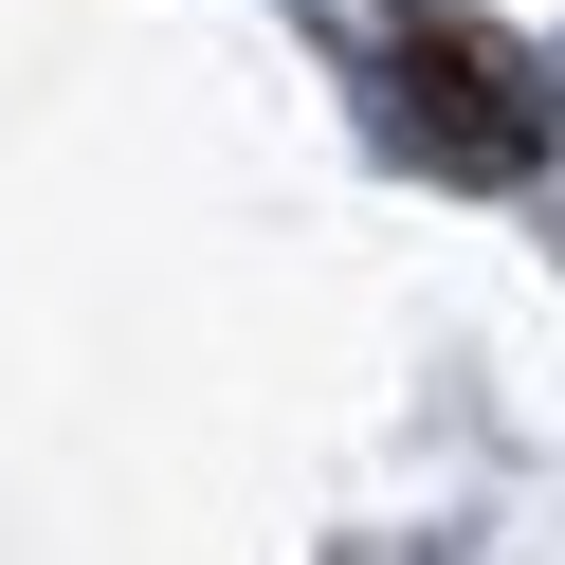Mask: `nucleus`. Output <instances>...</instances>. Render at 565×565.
<instances>
[{"label":"nucleus","instance_id":"1","mask_svg":"<svg viewBox=\"0 0 565 565\" xmlns=\"http://www.w3.org/2000/svg\"><path fill=\"white\" fill-rule=\"evenodd\" d=\"M383 110H402V147L438 183H529L547 164V74L492 38L475 0H402L383 19Z\"/></svg>","mask_w":565,"mask_h":565}]
</instances>
